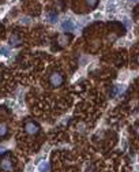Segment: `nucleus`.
<instances>
[{"mask_svg": "<svg viewBox=\"0 0 139 172\" xmlns=\"http://www.w3.org/2000/svg\"><path fill=\"white\" fill-rule=\"evenodd\" d=\"M10 44L12 47H18V45L21 44V40H19L16 36H12V37H10Z\"/></svg>", "mask_w": 139, "mask_h": 172, "instance_id": "nucleus-7", "label": "nucleus"}, {"mask_svg": "<svg viewBox=\"0 0 139 172\" xmlns=\"http://www.w3.org/2000/svg\"><path fill=\"white\" fill-rule=\"evenodd\" d=\"M0 79H1V74H0Z\"/></svg>", "mask_w": 139, "mask_h": 172, "instance_id": "nucleus-20", "label": "nucleus"}, {"mask_svg": "<svg viewBox=\"0 0 139 172\" xmlns=\"http://www.w3.org/2000/svg\"><path fill=\"white\" fill-rule=\"evenodd\" d=\"M4 150H5L4 146H0V153H4Z\"/></svg>", "mask_w": 139, "mask_h": 172, "instance_id": "nucleus-17", "label": "nucleus"}, {"mask_svg": "<svg viewBox=\"0 0 139 172\" xmlns=\"http://www.w3.org/2000/svg\"><path fill=\"white\" fill-rule=\"evenodd\" d=\"M25 131L29 135H36V134H38V131H40V127H38V124L34 123V122H29V123H26V126H25Z\"/></svg>", "mask_w": 139, "mask_h": 172, "instance_id": "nucleus-2", "label": "nucleus"}, {"mask_svg": "<svg viewBox=\"0 0 139 172\" xmlns=\"http://www.w3.org/2000/svg\"><path fill=\"white\" fill-rule=\"evenodd\" d=\"M136 64H138V66H139V55H138V56H136Z\"/></svg>", "mask_w": 139, "mask_h": 172, "instance_id": "nucleus-18", "label": "nucleus"}, {"mask_svg": "<svg viewBox=\"0 0 139 172\" xmlns=\"http://www.w3.org/2000/svg\"><path fill=\"white\" fill-rule=\"evenodd\" d=\"M38 171H40V172H49V167H48V164H46V162L44 161V162L41 164V165H40Z\"/></svg>", "mask_w": 139, "mask_h": 172, "instance_id": "nucleus-8", "label": "nucleus"}, {"mask_svg": "<svg viewBox=\"0 0 139 172\" xmlns=\"http://www.w3.org/2000/svg\"><path fill=\"white\" fill-rule=\"evenodd\" d=\"M86 3H87L89 8H94V7H96V5H97L98 0H86Z\"/></svg>", "mask_w": 139, "mask_h": 172, "instance_id": "nucleus-9", "label": "nucleus"}, {"mask_svg": "<svg viewBox=\"0 0 139 172\" xmlns=\"http://www.w3.org/2000/svg\"><path fill=\"white\" fill-rule=\"evenodd\" d=\"M4 12H5V7H0V18L4 15Z\"/></svg>", "mask_w": 139, "mask_h": 172, "instance_id": "nucleus-15", "label": "nucleus"}, {"mask_svg": "<svg viewBox=\"0 0 139 172\" xmlns=\"http://www.w3.org/2000/svg\"><path fill=\"white\" fill-rule=\"evenodd\" d=\"M48 19H49V22L55 23V22H57V15L56 14H48Z\"/></svg>", "mask_w": 139, "mask_h": 172, "instance_id": "nucleus-10", "label": "nucleus"}, {"mask_svg": "<svg viewBox=\"0 0 139 172\" xmlns=\"http://www.w3.org/2000/svg\"><path fill=\"white\" fill-rule=\"evenodd\" d=\"M33 171H34V162H33V164H29L27 168H26V172H33Z\"/></svg>", "mask_w": 139, "mask_h": 172, "instance_id": "nucleus-14", "label": "nucleus"}, {"mask_svg": "<svg viewBox=\"0 0 139 172\" xmlns=\"http://www.w3.org/2000/svg\"><path fill=\"white\" fill-rule=\"evenodd\" d=\"M0 168L4 169V171H11V169L14 168V162H12V160H10V158H4L3 161L0 162Z\"/></svg>", "mask_w": 139, "mask_h": 172, "instance_id": "nucleus-3", "label": "nucleus"}, {"mask_svg": "<svg viewBox=\"0 0 139 172\" xmlns=\"http://www.w3.org/2000/svg\"><path fill=\"white\" fill-rule=\"evenodd\" d=\"M10 53H8V49L4 47H1L0 48V56H8Z\"/></svg>", "mask_w": 139, "mask_h": 172, "instance_id": "nucleus-12", "label": "nucleus"}, {"mask_svg": "<svg viewBox=\"0 0 139 172\" xmlns=\"http://www.w3.org/2000/svg\"><path fill=\"white\" fill-rule=\"evenodd\" d=\"M21 23L22 25H29V23H30V18H27V16L21 18Z\"/></svg>", "mask_w": 139, "mask_h": 172, "instance_id": "nucleus-13", "label": "nucleus"}, {"mask_svg": "<svg viewBox=\"0 0 139 172\" xmlns=\"http://www.w3.org/2000/svg\"><path fill=\"white\" fill-rule=\"evenodd\" d=\"M8 134V127L5 123H0V137H5Z\"/></svg>", "mask_w": 139, "mask_h": 172, "instance_id": "nucleus-5", "label": "nucleus"}, {"mask_svg": "<svg viewBox=\"0 0 139 172\" xmlns=\"http://www.w3.org/2000/svg\"><path fill=\"white\" fill-rule=\"evenodd\" d=\"M132 1H138V0H132Z\"/></svg>", "mask_w": 139, "mask_h": 172, "instance_id": "nucleus-19", "label": "nucleus"}, {"mask_svg": "<svg viewBox=\"0 0 139 172\" xmlns=\"http://www.w3.org/2000/svg\"><path fill=\"white\" fill-rule=\"evenodd\" d=\"M135 134H136V135L139 137V124L136 126V128H135Z\"/></svg>", "mask_w": 139, "mask_h": 172, "instance_id": "nucleus-16", "label": "nucleus"}, {"mask_svg": "<svg viewBox=\"0 0 139 172\" xmlns=\"http://www.w3.org/2000/svg\"><path fill=\"white\" fill-rule=\"evenodd\" d=\"M62 27H63V30L71 31V30H74L75 25H74V22H72L71 19H66V21H64V22L62 23Z\"/></svg>", "mask_w": 139, "mask_h": 172, "instance_id": "nucleus-4", "label": "nucleus"}, {"mask_svg": "<svg viewBox=\"0 0 139 172\" xmlns=\"http://www.w3.org/2000/svg\"><path fill=\"white\" fill-rule=\"evenodd\" d=\"M59 40H60V44H62V45H66V44H67V41L70 40V37H67V36H60V37H59Z\"/></svg>", "mask_w": 139, "mask_h": 172, "instance_id": "nucleus-11", "label": "nucleus"}, {"mask_svg": "<svg viewBox=\"0 0 139 172\" xmlns=\"http://www.w3.org/2000/svg\"><path fill=\"white\" fill-rule=\"evenodd\" d=\"M124 92V86L123 85H117V86H115L113 92H112V96H116V94H120Z\"/></svg>", "mask_w": 139, "mask_h": 172, "instance_id": "nucleus-6", "label": "nucleus"}, {"mask_svg": "<svg viewBox=\"0 0 139 172\" xmlns=\"http://www.w3.org/2000/svg\"><path fill=\"white\" fill-rule=\"evenodd\" d=\"M49 82L53 88H60L64 82V78H63V75L60 73H53L51 75V78H49Z\"/></svg>", "mask_w": 139, "mask_h": 172, "instance_id": "nucleus-1", "label": "nucleus"}]
</instances>
